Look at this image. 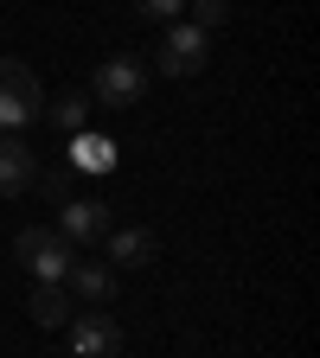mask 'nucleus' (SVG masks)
<instances>
[{
	"instance_id": "f257e3e1",
	"label": "nucleus",
	"mask_w": 320,
	"mask_h": 358,
	"mask_svg": "<svg viewBox=\"0 0 320 358\" xmlns=\"http://www.w3.org/2000/svg\"><path fill=\"white\" fill-rule=\"evenodd\" d=\"M32 115H45V90L20 58H0V128L20 134Z\"/></svg>"
},
{
	"instance_id": "f03ea898",
	"label": "nucleus",
	"mask_w": 320,
	"mask_h": 358,
	"mask_svg": "<svg viewBox=\"0 0 320 358\" xmlns=\"http://www.w3.org/2000/svg\"><path fill=\"white\" fill-rule=\"evenodd\" d=\"M13 250H20V262L32 268L39 282H64V268L77 262V243L58 237V231H39V224H26V231L13 237Z\"/></svg>"
},
{
	"instance_id": "7ed1b4c3",
	"label": "nucleus",
	"mask_w": 320,
	"mask_h": 358,
	"mask_svg": "<svg viewBox=\"0 0 320 358\" xmlns=\"http://www.w3.org/2000/svg\"><path fill=\"white\" fill-rule=\"evenodd\" d=\"M141 96H148V64L141 58H109L97 71V83H90V103H97V109H128Z\"/></svg>"
},
{
	"instance_id": "20e7f679",
	"label": "nucleus",
	"mask_w": 320,
	"mask_h": 358,
	"mask_svg": "<svg viewBox=\"0 0 320 358\" xmlns=\"http://www.w3.org/2000/svg\"><path fill=\"white\" fill-rule=\"evenodd\" d=\"M211 58V32H199L193 20H173L167 38H160V71L167 77H199Z\"/></svg>"
},
{
	"instance_id": "39448f33",
	"label": "nucleus",
	"mask_w": 320,
	"mask_h": 358,
	"mask_svg": "<svg viewBox=\"0 0 320 358\" xmlns=\"http://www.w3.org/2000/svg\"><path fill=\"white\" fill-rule=\"evenodd\" d=\"M64 333H71V358H122V327H116V313H103V307L71 313Z\"/></svg>"
},
{
	"instance_id": "423d86ee",
	"label": "nucleus",
	"mask_w": 320,
	"mask_h": 358,
	"mask_svg": "<svg viewBox=\"0 0 320 358\" xmlns=\"http://www.w3.org/2000/svg\"><path fill=\"white\" fill-rule=\"evenodd\" d=\"M109 231H116V217H109L103 199H71V205H58V237H71L77 250L83 243H103Z\"/></svg>"
},
{
	"instance_id": "0eeeda50",
	"label": "nucleus",
	"mask_w": 320,
	"mask_h": 358,
	"mask_svg": "<svg viewBox=\"0 0 320 358\" xmlns=\"http://www.w3.org/2000/svg\"><path fill=\"white\" fill-rule=\"evenodd\" d=\"M32 179H39V160L26 148V134H7V128H0V199H20Z\"/></svg>"
},
{
	"instance_id": "6e6552de",
	"label": "nucleus",
	"mask_w": 320,
	"mask_h": 358,
	"mask_svg": "<svg viewBox=\"0 0 320 358\" xmlns=\"http://www.w3.org/2000/svg\"><path fill=\"white\" fill-rule=\"evenodd\" d=\"M64 166H71V173H97V179H103V173H116V141H109V134H90V128H83V134H71Z\"/></svg>"
},
{
	"instance_id": "1a4fd4ad",
	"label": "nucleus",
	"mask_w": 320,
	"mask_h": 358,
	"mask_svg": "<svg viewBox=\"0 0 320 358\" xmlns=\"http://www.w3.org/2000/svg\"><path fill=\"white\" fill-rule=\"evenodd\" d=\"M64 288H71V301L103 307V301L116 294V268H109V262H71V268H64Z\"/></svg>"
},
{
	"instance_id": "9d476101",
	"label": "nucleus",
	"mask_w": 320,
	"mask_h": 358,
	"mask_svg": "<svg viewBox=\"0 0 320 358\" xmlns=\"http://www.w3.org/2000/svg\"><path fill=\"white\" fill-rule=\"evenodd\" d=\"M109 268H141L154 262V231H141V224H128V231H109Z\"/></svg>"
},
{
	"instance_id": "9b49d317",
	"label": "nucleus",
	"mask_w": 320,
	"mask_h": 358,
	"mask_svg": "<svg viewBox=\"0 0 320 358\" xmlns=\"http://www.w3.org/2000/svg\"><path fill=\"white\" fill-rule=\"evenodd\" d=\"M71 307H77V301H71L64 282H39V288L26 294V313H32L39 327H64V320H71Z\"/></svg>"
},
{
	"instance_id": "f8f14e48",
	"label": "nucleus",
	"mask_w": 320,
	"mask_h": 358,
	"mask_svg": "<svg viewBox=\"0 0 320 358\" xmlns=\"http://www.w3.org/2000/svg\"><path fill=\"white\" fill-rule=\"evenodd\" d=\"M45 115H52V122H58V134L71 141V134H83V128H90V115H97V103H90V96H77V90H71V96L45 103Z\"/></svg>"
},
{
	"instance_id": "ddd939ff",
	"label": "nucleus",
	"mask_w": 320,
	"mask_h": 358,
	"mask_svg": "<svg viewBox=\"0 0 320 358\" xmlns=\"http://www.w3.org/2000/svg\"><path fill=\"white\" fill-rule=\"evenodd\" d=\"M186 20H193L199 32H211V26L231 20V0H186Z\"/></svg>"
},
{
	"instance_id": "4468645a",
	"label": "nucleus",
	"mask_w": 320,
	"mask_h": 358,
	"mask_svg": "<svg viewBox=\"0 0 320 358\" xmlns=\"http://www.w3.org/2000/svg\"><path fill=\"white\" fill-rule=\"evenodd\" d=\"M134 13H141V20H160V26H173V20H186V0H134Z\"/></svg>"
},
{
	"instance_id": "2eb2a0df",
	"label": "nucleus",
	"mask_w": 320,
	"mask_h": 358,
	"mask_svg": "<svg viewBox=\"0 0 320 358\" xmlns=\"http://www.w3.org/2000/svg\"><path fill=\"white\" fill-rule=\"evenodd\" d=\"M32 186H45V199H58V205H71V166H58V173H45V179H32Z\"/></svg>"
}]
</instances>
